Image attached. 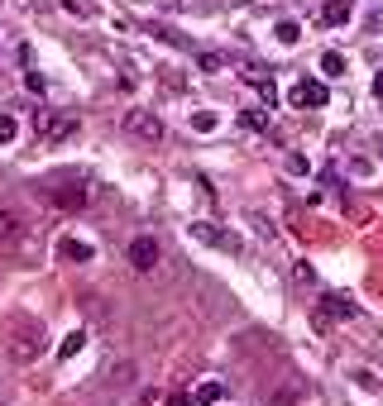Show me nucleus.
<instances>
[{"mask_svg":"<svg viewBox=\"0 0 383 406\" xmlns=\"http://www.w3.org/2000/svg\"><path fill=\"white\" fill-rule=\"evenodd\" d=\"M192 239H201V244H216V248H240V244L230 239V234H220L216 225H192Z\"/></svg>","mask_w":383,"mask_h":406,"instance_id":"nucleus-8","label":"nucleus"},{"mask_svg":"<svg viewBox=\"0 0 383 406\" xmlns=\"http://www.w3.org/2000/svg\"><path fill=\"white\" fill-rule=\"evenodd\" d=\"M159 258H163V248H159V239L139 234V239L130 244V268H135V272H154V268H159Z\"/></svg>","mask_w":383,"mask_h":406,"instance_id":"nucleus-5","label":"nucleus"},{"mask_svg":"<svg viewBox=\"0 0 383 406\" xmlns=\"http://www.w3.org/2000/svg\"><path fill=\"white\" fill-rule=\"evenodd\" d=\"M58 253L72 258V263H91V258H96V248H91L86 239H62V244H58Z\"/></svg>","mask_w":383,"mask_h":406,"instance_id":"nucleus-7","label":"nucleus"},{"mask_svg":"<svg viewBox=\"0 0 383 406\" xmlns=\"http://www.w3.org/2000/svg\"><path fill=\"white\" fill-rule=\"evenodd\" d=\"M34 130H39V139H48V144H62V139L77 130V115H62V110H39V115H34Z\"/></svg>","mask_w":383,"mask_h":406,"instance_id":"nucleus-1","label":"nucleus"},{"mask_svg":"<svg viewBox=\"0 0 383 406\" xmlns=\"http://www.w3.org/2000/svg\"><path fill=\"white\" fill-rule=\"evenodd\" d=\"M374 91H379V96H383V72H379V81H374Z\"/></svg>","mask_w":383,"mask_h":406,"instance_id":"nucleus-24","label":"nucleus"},{"mask_svg":"<svg viewBox=\"0 0 383 406\" xmlns=\"http://www.w3.org/2000/svg\"><path fill=\"white\" fill-rule=\"evenodd\" d=\"M43 206H53V211H82L86 201H91V187H43Z\"/></svg>","mask_w":383,"mask_h":406,"instance_id":"nucleus-2","label":"nucleus"},{"mask_svg":"<svg viewBox=\"0 0 383 406\" xmlns=\"http://www.w3.org/2000/svg\"><path fill=\"white\" fill-rule=\"evenodd\" d=\"M293 402H297V392H274V402H269V406H293Z\"/></svg>","mask_w":383,"mask_h":406,"instance_id":"nucleus-23","label":"nucleus"},{"mask_svg":"<svg viewBox=\"0 0 383 406\" xmlns=\"http://www.w3.org/2000/svg\"><path fill=\"white\" fill-rule=\"evenodd\" d=\"M288 172L302 177V172H307V158H302V153H288Z\"/></svg>","mask_w":383,"mask_h":406,"instance_id":"nucleus-22","label":"nucleus"},{"mask_svg":"<svg viewBox=\"0 0 383 406\" xmlns=\"http://www.w3.org/2000/svg\"><path fill=\"white\" fill-rule=\"evenodd\" d=\"M326 311L330 316H355V301L350 297H326Z\"/></svg>","mask_w":383,"mask_h":406,"instance_id":"nucleus-15","label":"nucleus"},{"mask_svg":"<svg viewBox=\"0 0 383 406\" xmlns=\"http://www.w3.org/2000/svg\"><path fill=\"white\" fill-rule=\"evenodd\" d=\"M379 148H383V144H379Z\"/></svg>","mask_w":383,"mask_h":406,"instance_id":"nucleus-25","label":"nucleus"},{"mask_svg":"<svg viewBox=\"0 0 383 406\" xmlns=\"http://www.w3.org/2000/svg\"><path fill=\"white\" fill-rule=\"evenodd\" d=\"M288 101L293 106H302V110H321L330 101V91H326V81H316V77H302L293 91H288Z\"/></svg>","mask_w":383,"mask_h":406,"instance_id":"nucleus-3","label":"nucleus"},{"mask_svg":"<svg viewBox=\"0 0 383 406\" xmlns=\"http://www.w3.org/2000/svg\"><path fill=\"white\" fill-rule=\"evenodd\" d=\"M240 120H245L249 130H269V115L264 110H240Z\"/></svg>","mask_w":383,"mask_h":406,"instance_id":"nucleus-17","label":"nucleus"},{"mask_svg":"<svg viewBox=\"0 0 383 406\" xmlns=\"http://www.w3.org/2000/svg\"><path fill=\"white\" fill-rule=\"evenodd\" d=\"M20 239V220H15V211H0V244H15Z\"/></svg>","mask_w":383,"mask_h":406,"instance_id":"nucleus-12","label":"nucleus"},{"mask_svg":"<svg viewBox=\"0 0 383 406\" xmlns=\"http://www.w3.org/2000/svg\"><path fill=\"white\" fill-rule=\"evenodd\" d=\"M245 77L254 81V86H264V81H269V67H264V62H249V67H245Z\"/></svg>","mask_w":383,"mask_h":406,"instance_id":"nucleus-18","label":"nucleus"},{"mask_svg":"<svg viewBox=\"0 0 383 406\" xmlns=\"http://www.w3.org/2000/svg\"><path fill=\"white\" fill-rule=\"evenodd\" d=\"M15 130H20V125H15V115H0V144H10Z\"/></svg>","mask_w":383,"mask_h":406,"instance_id":"nucleus-19","label":"nucleus"},{"mask_svg":"<svg viewBox=\"0 0 383 406\" xmlns=\"http://www.w3.org/2000/svg\"><path fill=\"white\" fill-rule=\"evenodd\" d=\"M39 354H43V340H39V335H20V340L10 344V358H15V363H29V358H39Z\"/></svg>","mask_w":383,"mask_h":406,"instance_id":"nucleus-6","label":"nucleus"},{"mask_svg":"<svg viewBox=\"0 0 383 406\" xmlns=\"http://www.w3.org/2000/svg\"><path fill=\"white\" fill-rule=\"evenodd\" d=\"M321 72H326V77H340V72H345V57H340V53H326V57H321Z\"/></svg>","mask_w":383,"mask_h":406,"instance_id":"nucleus-16","label":"nucleus"},{"mask_svg":"<svg viewBox=\"0 0 383 406\" xmlns=\"http://www.w3.org/2000/svg\"><path fill=\"white\" fill-rule=\"evenodd\" d=\"M220 397H225V387H220V382H201V387L192 392V402H196V406H216Z\"/></svg>","mask_w":383,"mask_h":406,"instance_id":"nucleus-10","label":"nucleus"},{"mask_svg":"<svg viewBox=\"0 0 383 406\" xmlns=\"http://www.w3.org/2000/svg\"><path fill=\"white\" fill-rule=\"evenodd\" d=\"M345 20H350V5L345 0H326L321 5V24H345Z\"/></svg>","mask_w":383,"mask_h":406,"instance_id":"nucleus-9","label":"nucleus"},{"mask_svg":"<svg viewBox=\"0 0 383 406\" xmlns=\"http://www.w3.org/2000/svg\"><path fill=\"white\" fill-rule=\"evenodd\" d=\"M125 134L159 144V139H163V120H159L154 110H130V115H125Z\"/></svg>","mask_w":383,"mask_h":406,"instance_id":"nucleus-4","label":"nucleus"},{"mask_svg":"<svg viewBox=\"0 0 383 406\" xmlns=\"http://www.w3.org/2000/svg\"><path fill=\"white\" fill-rule=\"evenodd\" d=\"M25 86L34 91V96H43V91H48V81H43V72H29V77H25Z\"/></svg>","mask_w":383,"mask_h":406,"instance_id":"nucleus-20","label":"nucleus"},{"mask_svg":"<svg viewBox=\"0 0 383 406\" xmlns=\"http://www.w3.org/2000/svg\"><path fill=\"white\" fill-rule=\"evenodd\" d=\"M196 62H201L206 72H216V67H220V62H225V57H220V53H196Z\"/></svg>","mask_w":383,"mask_h":406,"instance_id":"nucleus-21","label":"nucleus"},{"mask_svg":"<svg viewBox=\"0 0 383 406\" xmlns=\"http://www.w3.org/2000/svg\"><path fill=\"white\" fill-rule=\"evenodd\" d=\"M297 38H302V24H297V20H283V24H278V43H288V48H293Z\"/></svg>","mask_w":383,"mask_h":406,"instance_id":"nucleus-13","label":"nucleus"},{"mask_svg":"<svg viewBox=\"0 0 383 406\" xmlns=\"http://www.w3.org/2000/svg\"><path fill=\"white\" fill-rule=\"evenodd\" d=\"M82 344H86V330H72V335L58 344V358H77V354H82Z\"/></svg>","mask_w":383,"mask_h":406,"instance_id":"nucleus-11","label":"nucleus"},{"mask_svg":"<svg viewBox=\"0 0 383 406\" xmlns=\"http://www.w3.org/2000/svg\"><path fill=\"white\" fill-rule=\"evenodd\" d=\"M192 130H196V134H211V130H216V115H211V110H196V115H192Z\"/></svg>","mask_w":383,"mask_h":406,"instance_id":"nucleus-14","label":"nucleus"}]
</instances>
